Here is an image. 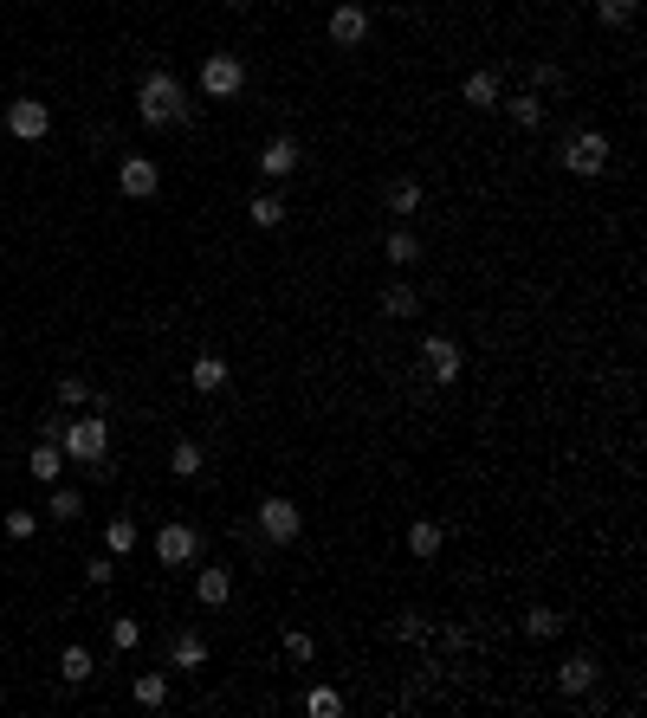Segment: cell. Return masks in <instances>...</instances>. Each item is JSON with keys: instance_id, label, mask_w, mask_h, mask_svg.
Instances as JSON below:
<instances>
[{"instance_id": "1", "label": "cell", "mask_w": 647, "mask_h": 718, "mask_svg": "<svg viewBox=\"0 0 647 718\" xmlns=\"http://www.w3.org/2000/svg\"><path fill=\"white\" fill-rule=\"evenodd\" d=\"M59 447H65V466H85L91 479L110 473V421L104 414H78V421H65Z\"/></svg>"}, {"instance_id": "2", "label": "cell", "mask_w": 647, "mask_h": 718, "mask_svg": "<svg viewBox=\"0 0 647 718\" xmlns=\"http://www.w3.org/2000/svg\"><path fill=\"white\" fill-rule=\"evenodd\" d=\"M136 117H143L149 130L182 123L188 117V85L175 72H143V78H136Z\"/></svg>"}, {"instance_id": "3", "label": "cell", "mask_w": 647, "mask_h": 718, "mask_svg": "<svg viewBox=\"0 0 647 718\" xmlns=\"http://www.w3.org/2000/svg\"><path fill=\"white\" fill-rule=\"evenodd\" d=\"M557 162L570 175H602V169H609V136H602V130H570L557 143Z\"/></svg>"}, {"instance_id": "4", "label": "cell", "mask_w": 647, "mask_h": 718, "mask_svg": "<svg viewBox=\"0 0 647 718\" xmlns=\"http://www.w3.org/2000/svg\"><path fill=\"white\" fill-rule=\"evenodd\" d=\"M259 531H266V544H298V531H305V518H298V499H285V492L259 499Z\"/></svg>"}, {"instance_id": "5", "label": "cell", "mask_w": 647, "mask_h": 718, "mask_svg": "<svg viewBox=\"0 0 647 718\" xmlns=\"http://www.w3.org/2000/svg\"><path fill=\"white\" fill-rule=\"evenodd\" d=\"M201 557V531L195 524H162L156 531V563H169V570H182V563Z\"/></svg>"}, {"instance_id": "6", "label": "cell", "mask_w": 647, "mask_h": 718, "mask_svg": "<svg viewBox=\"0 0 647 718\" xmlns=\"http://www.w3.org/2000/svg\"><path fill=\"white\" fill-rule=\"evenodd\" d=\"M240 85H246V65L233 59V52H214V59L201 65V91H208V98H233Z\"/></svg>"}, {"instance_id": "7", "label": "cell", "mask_w": 647, "mask_h": 718, "mask_svg": "<svg viewBox=\"0 0 647 718\" xmlns=\"http://www.w3.org/2000/svg\"><path fill=\"white\" fill-rule=\"evenodd\" d=\"M117 188H123L130 201H149V195L162 188V169H156L149 156H123V162H117Z\"/></svg>"}, {"instance_id": "8", "label": "cell", "mask_w": 647, "mask_h": 718, "mask_svg": "<svg viewBox=\"0 0 647 718\" xmlns=\"http://www.w3.org/2000/svg\"><path fill=\"white\" fill-rule=\"evenodd\" d=\"M7 130L20 136V143H39V136L52 130V110L39 104V98H13V104H7Z\"/></svg>"}, {"instance_id": "9", "label": "cell", "mask_w": 647, "mask_h": 718, "mask_svg": "<svg viewBox=\"0 0 647 718\" xmlns=\"http://www.w3.org/2000/svg\"><path fill=\"white\" fill-rule=\"evenodd\" d=\"M363 39H369V7H356V0H343V7L330 13V46L356 52Z\"/></svg>"}, {"instance_id": "10", "label": "cell", "mask_w": 647, "mask_h": 718, "mask_svg": "<svg viewBox=\"0 0 647 718\" xmlns=\"http://www.w3.org/2000/svg\"><path fill=\"white\" fill-rule=\"evenodd\" d=\"M421 363H428L434 382H453L466 356H460V343H453V337H421Z\"/></svg>"}, {"instance_id": "11", "label": "cell", "mask_w": 647, "mask_h": 718, "mask_svg": "<svg viewBox=\"0 0 647 718\" xmlns=\"http://www.w3.org/2000/svg\"><path fill=\"white\" fill-rule=\"evenodd\" d=\"M596 654H570V660H563V667H557V693H570V699H583L589 693V686H596Z\"/></svg>"}, {"instance_id": "12", "label": "cell", "mask_w": 647, "mask_h": 718, "mask_svg": "<svg viewBox=\"0 0 647 718\" xmlns=\"http://www.w3.org/2000/svg\"><path fill=\"white\" fill-rule=\"evenodd\" d=\"M26 473H33L39 486H59V473H65V447L39 434V447H33V460H26Z\"/></svg>"}, {"instance_id": "13", "label": "cell", "mask_w": 647, "mask_h": 718, "mask_svg": "<svg viewBox=\"0 0 647 718\" xmlns=\"http://www.w3.org/2000/svg\"><path fill=\"white\" fill-rule=\"evenodd\" d=\"M259 169H266L272 182H285V175H298V143H292V136H272V143L259 149Z\"/></svg>"}, {"instance_id": "14", "label": "cell", "mask_w": 647, "mask_h": 718, "mask_svg": "<svg viewBox=\"0 0 647 718\" xmlns=\"http://www.w3.org/2000/svg\"><path fill=\"white\" fill-rule=\"evenodd\" d=\"M188 376H195V395H220V389H227V356L201 350V356H195V369H188Z\"/></svg>"}, {"instance_id": "15", "label": "cell", "mask_w": 647, "mask_h": 718, "mask_svg": "<svg viewBox=\"0 0 647 718\" xmlns=\"http://www.w3.org/2000/svg\"><path fill=\"white\" fill-rule=\"evenodd\" d=\"M227 596H233V576L227 570H195V602H201V609H227Z\"/></svg>"}, {"instance_id": "16", "label": "cell", "mask_w": 647, "mask_h": 718, "mask_svg": "<svg viewBox=\"0 0 647 718\" xmlns=\"http://www.w3.org/2000/svg\"><path fill=\"white\" fill-rule=\"evenodd\" d=\"M499 72H466V85H460V104H473V110H492L499 104Z\"/></svg>"}, {"instance_id": "17", "label": "cell", "mask_w": 647, "mask_h": 718, "mask_svg": "<svg viewBox=\"0 0 647 718\" xmlns=\"http://www.w3.org/2000/svg\"><path fill=\"white\" fill-rule=\"evenodd\" d=\"M130 699H136L143 712H162V706H169V673H136V680H130Z\"/></svg>"}, {"instance_id": "18", "label": "cell", "mask_w": 647, "mask_h": 718, "mask_svg": "<svg viewBox=\"0 0 647 718\" xmlns=\"http://www.w3.org/2000/svg\"><path fill=\"white\" fill-rule=\"evenodd\" d=\"M440 544H447V531H440L434 518H415V524H408V550H415L421 563H428V557H440Z\"/></svg>"}, {"instance_id": "19", "label": "cell", "mask_w": 647, "mask_h": 718, "mask_svg": "<svg viewBox=\"0 0 647 718\" xmlns=\"http://www.w3.org/2000/svg\"><path fill=\"white\" fill-rule=\"evenodd\" d=\"M169 660H175L182 673L208 667V641H201V634H175V641H169Z\"/></svg>"}, {"instance_id": "20", "label": "cell", "mask_w": 647, "mask_h": 718, "mask_svg": "<svg viewBox=\"0 0 647 718\" xmlns=\"http://www.w3.org/2000/svg\"><path fill=\"white\" fill-rule=\"evenodd\" d=\"M91 673H98V667H91V647H78V641H72V647L59 654V680H65V686H85Z\"/></svg>"}, {"instance_id": "21", "label": "cell", "mask_w": 647, "mask_h": 718, "mask_svg": "<svg viewBox=\"0 0 647 718\" xmlns=\"http://www.w3.org/2000/svg\"><path fill=\"white\" fill-rule=\"evenodd\" d=\"M201 466H208V453H201L195 440H175V453H169V473H175V479H195Z\"/></svg>"}, {"instance_id": "22", "label": "cell", "mask_w": 647, "mask_h": 718, "mask_svg": "<svg viewBox=\"0 0 647 718\" xmlns=\"http://www.w3.org/2000/svg\"><path fill=\"white\" fill-rule=\"evenodd\" d=\"M505 110H512L518 130H538V123H544V98H538V91H518V98L505 104Z\"/></svg>"}, {"instance_id": "23", "label": "cell", "mask_w": 647, "mask_h": 718, "mask_svg": "<svg viewBox=\"0 0 647 718\" xmlns=\"http://www.w3.org/2000/svg\"><path fill=\"white\" fill-rule=\"evenodd\" d=\"M246 220H253V227H279V220H285V201L279 195H253V201H246Z\"/></svg>"}, {"instance_id": "24", "label": "cell", "mask_w": 647, "mask_h": 718, "mask_svg": "<svg viewBox=\"0 0 647 718\" xmlns=\"http://www.w3.org/2000/svg\"><path fill=\"white\" fill-rule=\"evenodd\" d=\"M415 311H421L415 285H389V292H382V317H415Z\"/></svg>"}, {"instance_id": "25", "label": "cell", "mask_w": 647, "mask_h": 718, "mask_svg": "<svg viewBox=\"0 0 647 718\" xmlns=\"http://www.w3.org/2000/svg\"><path fill=\"white\" fill-rule=\"evenodd\" d=\"M382 253H389L395 266H408V259H421V240H415V233H408V227H395L389 240H382Z\"/></svg>"}, {"instance_id": "26", "label": "cell", "mask_w": 647, "mask_h": 718, "mask_svg": "<svg viewBox=\"0 0 647 718\" xmlns=\"http://www.w3.org/2000/svg\"><path fill=\"white\" fill-rule=\"evenodd\" d=\"M389 207H395V214H415V207H421V182H415V175L389 182Z\"/></svg>"}, {"instance_id": "27", "label": "cell", "mask_w": 647, "mask_h": 718, "mask_svg": "<svg viewBox=\"0 0 647 718\" xmlns=\"http://www.w3.org/2000/svg\"><path fill=\"white\" fill-rule=\"evenodd\" d=\"M85 512V499H78L72 486H52V499H46V518H78Z\"/></svg>"}, {"instance_id": "28", "label": "cell", "mask_w": 647, "mask_h": 718, "mask_svg": "<svg viewBox=\"0 0 647 718\" xmlns=\"http://www.w3.org/2000/svg\"><path fill=\"white\" fill-rule=\"evenodd\" d=\"M305 712H311V718H337V712H343V699L330 693V686H311V693H305Z\"/></svg>"}, {"instance_id": "29", "label": "cell", "mask_w": 647, "mask_h": 718, "mask_svg": "<svg viewBox=\"0 0 647 718\" xmlns=\"http://www.w3.org/2000/svg\"><path fill=\"white\" fill-rule=\"evenodd\" d=\"M104 544L110 550H136V518H110L104 524Z\"/></svg>"}, {"instance_id": "30", "label": "cell", "mask_w": 647, "mask_h": 718, "mask_svg": "<svg viewBox=\"0 0 647 718\" xmlns=\"http://www.w3.org/2000/svg\"><path fill=\"white\" fill-rule=\"evenodd\" d=\"M136 641H143V621H130V615H117V621H110V647H123V654H130Z\"/></svg>"}, {"instance_id": "31", "label": "cell", "mask_w": 647, "mask_h": 718, "mask_svg": "<svg viewBox=\"0 0 647 718\" xmlns=\"http://www.w3.org/2000/svg\"><path fill=\"white\" fill-rule=\"evenodd\" d=\"M557 628H563V621H557V609H531V615H525V634H531V641H550Z\"/></svg>"}, {"instance_id": "32", "label": "cell", "mask_w": 647, "mask_h": 718, "mask_svg": "<svg viewBox=\"0 0 647 718\" xmlns=\"http://www.w3.org/2000/svg\"><path fill=\"white\" fill-rule=\"evenodd\" d=\"M311 654H318V641H311L305 628H292V634H285V660H298V667H311Z\"/></svg>"}, {"instance_id": "33", "label": "cell", "mask_w": 647, "mask_h": 718, "mask_svg": "<svg viewBox=\"0 0 647 718\" xmlns=\"http://www.w3.org/2000/svg\"><path fill=\"white\" fill-rule=\"evenodd\" d=\"M596 20L602 26H628L635 20V0H596Z\"/></svg>"}, {"instance_id": "34", "label": "cell", "mask_w": 647, "mask_h": 718, "mask_svg": "<svg viewBox=\"0 0 647 718\" xmlns=\"http://www.w3.org/2000/svg\"><path fill=\"white\" fill-rule=\"evenodd\" d=\"M59 402H65V408H85V402H91V382H85V376H59Z\"/></svg>"}, {"instance_id": "35", "label": "cell", "mask_w": 647, "mask_h": 718, "mask_svg": "<svg viewBox=\"0 0 647 718\" xmlns=\"http://www.w3.org/2000/svg\"><path fill=\"white\" fill-rule=\"evenodd\" d=\"M531 85H538V91L557 85V91H563V65H550V59H544V65H531Z\"/></svg>"}, {"instance_id": "36", "label": "cell", "mask_w": 647, "mask_h": 718, "mask_svg": "<svg viewBox=\"0 0 647 718\" xmlns=\"http://www.w3.org/2000/svg\"><path fill=\"white\" fill-rule=\"evenodd\" d=\"M110 576H117V563H110V557H91V563H85V583H91V589H104Z\"/></svg>"}, {"instance_id": "37", "label": "cell", "mask_w": 647, "mask_h": 718, "mask_svg": "<svg viewBox=\"0 0 647 718\" xmlns=\"http://www.w3.org/2000/svg\"><path fill=\"white\" fill-rule=\"evenodd\" d=\"M33 531H39L33 512H7V537H33Z\"/></svg>"}, {"instance_id": "38", "label": "cell", "mask_w": 647, "mask_h": 718, "mask_svg": "<svg viewBox=\"0 0 647 718\" xmlns=\"http://www.w3.org/2000/svg\"><path fill=\"white\" fill-rule=\"evenodd\" d=\"M421 634H428V628H421V615H402V621H395V641H421Z\"/></svg>"}, {"instance_id": "39", "label": "cell", "mask_w": 647, "mask_h": 718, "mask_svg": "<svg viewBox=\"0 0 647 718\" xmlns=\"http://www.w3.org/2000/svg\"><path fill=\"white\" fill-rule=\"evenodd\" d=\"M227 7H253V0H227Z\"/></svg>"}]
</instances>
